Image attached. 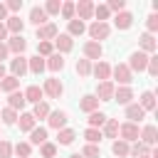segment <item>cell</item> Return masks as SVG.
<instances>
[{"label": "cell", "mask_w": 158, "mask_h": 158, "mask_svg": "<svg viewBox=\"0 0 158 158\" xmlns=\"http://www.w3.org/2000/svg\"><path fill=\"white\" fill-rule=\"evenodd\" d=\"M17 116H20V114H17V111H12L10 106H5V109L0 111V118H2V123H5V126H12V123L17 121Z\"/></svg>", "instance_id": "74e56055"}, {"label": "cell", "mask_w": 158, "mask_h": 158, "mask_svg": "<svg viewBox=\"0 0 158 158\" xmlns=\"http://www.w3.org/2000/svg\"><path fill=\"white\" fill-rule=\"evenodd\" d=\"M126 118H128L131 123H138V121L146 118V111H143L138 104H128V106H126Z\"/></svg>", "instance_id": "ffe728a7"}, {"label": "cell", "mask_w": 158, "mask_h": 158, "mask_svg": "<svg viewBox=\"0 0 158 158\" xmlns=\"http://www.w3.org/2000/svg\"><path fill=\"white\" fill-rule=\"evenodd\" d=\"M74 17L77 20H91L94 17V2L91 0H79V2H74Z\"/></svg>", "instance_id": "3957f363"}, {"label": "cell", "mask_w": 158, "mask_h": 158, "mask_svg": "<svg viewBox=\"0 0 158 158\" xmlns=\"http://www.w3.org/2000/svg\"><path fill=\"white\" fill-rule=\"evenodd\" d=\"M81 158H101V151H99V146H94V143H86V146L81 148Z\"/></svg>", "instance_id": "7bdbcfd3"}, {"label": "cell", "mask_w": 158, "mask_h": 158, "mask_svg": "<svg viewBox=\"0 0 158 158\" xmlns=\"http://www.w3.org/2000/svg\"><path fill=\"white\" fill-rule=\"evenodd\" d=\"M22 94H25V101H32V104H40L42 96H44V94H42V86H37V84H30Z\"/></svg>", "instance_id": "484cf974"}, {"label": "cell", "mask_w": 158, "mask_h": 158, "mask_svg": "<svg viewBox=\"0 0 158 158\" xmlns=\"http://www.w3.org/2000/svg\"><path fill=\"white\" fill-rule=\"evenodd\" d=\"M2 40H7V27H5V22H0V42Z\"/></svg>", "instance_id": "9f6ffc18"}, {"label": "cell", "mask_w": 158, "mask_h": 158, "mask_svg": "<svg viewBox=\"0 0 158 158\" xmlns=\"http://www.w3.org/2000/svg\"><path fill=\"white\" fill-rule=\"evenodd\" d=\"M40 153H42L44 158H54V156H57V146L49 143V141H44V143L40 146Z\"/></svg>", "instance_id": "bcb514c9"}, {"label": "cell", "mask_w": 158, "mask_h": 158, "mask_svg": "<svg viewBox=\"0 0 158 158\" xmlns=\"http://www.w3.org/2000/svg\"><path fill=\"white\" fill-rule=\"evenodd\" d=\"M0 158H12V143L10 141H0Z\"/></svg>", "instance_id": "c3c4849f"}, {"label": "cell", "mask_w": 158, "mask_h": 158, "mask_svg": "<svg viewBox=\"0 0 158 158\" xmlns=\"http://www.w3.org/2000/svg\"><path fill=\"white\" fill-rule=\"evenodd\" d=\"M101 54H104V47L99 42H84V59L89 62H101Z\"/></svg>", "instance_id": "52a82bcc"}, {"label": "cell", "mask_w": 158, "mask_h": 158, "mask_svg": "<svg viewBox=\"0 0 158 158\" xmlns=\"http://www.w3.org/2000/svg\"><path fill=\"white\" fill-rule=\"evenodd\" d=\"M10 72H12V77L15 79H22L25 74H27V57H15V59H10Z\"/></svg>", "instance_id": "4fadbf2b"}, {"label": "cell", "mask_w": 158, "mask_h": 158, "mask_svg": "<svg viewBox=\"0 0 158 158\" xmlns=\"http://www.w3.org/2000/svg\"><path fill=\"white\" fill-rule=\"evenodd\" d=\"M128 146H131V143H126V141L116 138V141L111 143V151H114V156H118V158H126V156H128Z\"/></svg>", "instance_id": "e575fe53"}, {"label": "cell", "mask_w": 158, "mask_h": 158, "mask_svg": "<svg viewBox=\"0 0 158 158\" xmlns=\"http://www.w3.org/2000/svg\"><path fill=\"white\" fill-rule=\"evenodd\" d=\"M101 136L104 138H118V121L116 118H106V123L101 126Z\"/></svg>", "instance_id": "7402d4cb"}, {"label": "cell", "mask_w": 158, "mask_h": 158, "mask_svg": "<svg viewBox=\"0 0 158 158\" xmlns=\"http://www.w3.org/2000/svg\"><path fill=\"white\" fill-rule=\"evenodd\" d=\"M106 118H109V116H106L104 111H94V114H89L86 121H89V128H101V126L106 123Z\"/></svg>", "instance_id": "836d02e7"}, {"label": "cell", "mask_w": 158, "mask_h": 158, "mask_svg": "<svg viewBox=\"0 0 158 158\" xmlns=\"http://www.w3.org/2000/svg\"><path fill=\"white\" fill-rule=\"evenodd\" d=\"M138 106H141L143 111H153V109H156V94H153V91H143Z\"/></svg>", "instance_id": "4dcf8cb0"}, {"label": "cell", "mask_w": 158, "mask_h": 158, "mask_svg": "<svg viewBox=\"0 0 158 158\" xmlns=\"http://www.w3.org/2000/svg\"><path fill=\"white\" fill-rule=\"evenodd\" d=\"M7 54H10V52H7V44L0 42V64H2V59H7Z\"/></svg>", "instance_id": "db71d44e"}, {"label": "cell", "mask_w": 158, "mask_h": 158, "mask_svg": "<svg viewBox=\"0 0 158 158\" xmlns=\"http://www.w3.org/2000/svg\"><path fill=\"white\" fill-rule=\"evenodd\" d=\"M7 77V72H5V64H0V79H5Z\"/></svg>", "instance_id": "6f0895ef"}, {"label": "cell", "mask_w": 158, "mask_h": 158, "mask_svg": "<svg viewBox=\"0 0 158 158\" xmlns=\"http://www.w3.org/2000/svg\"><path fill=\"white\" fill-rule=\"evenodd\" d=\"M47 67H44V59L40 57V54H35V57H27V72H32V74H42Z\"/></svg>", "instance_id": "f546056e"}, {"label": "cell", "mask_w": 158, "mask_h": 158, "mask_svg": "<svg viewBox=\"0 0 158 158\" xmlns=\"http://www.w3.org/2000/svg\"><path fill=\"white\" fill-rule=\"evenodd\" d=\"M138 138H141V143H146L148 148H153V146H156V141H158V131H156V126H153V123L143 126V128H141V133H138Z\"/></svg>", "instance_id": "5bb4252c"}, {"label": "cell", "mask_w": 158, "mask_h": 158, "mask_svg": "<svg viewBox=\"0 0 158 158\" xmlns=\"http://www.w3.org/2000/svg\"><path fill=\"white\" fill-rule=\"evenodd\" d=\"M114 25H116L118 30H128V27L133 25V15H131L128 10H123V12H116V17H114Z\"/></svg>", "instance_id": "cb8c5ba5"}, {"label": "cell", "mask_w": 158, "mask_h": 158, "mask_svg": "<svg viewBox=\"0 0 158 158\" xmlns=\"http://www.w3.org/2000/svg\"><path fill=\"white\" fill-rule=\"evenodd\" d=\"M114 101H118V104H123V106L133 104V89H131V86H118V89L114 91Z\"/></svg>", "instance_id": "e0dca14e"}, {"label": "cell", "mask_w": 158, "mask_h": 158, "mask_svg": "<svg viewBox=\"0 0 158 158\" xmlns=\"http://www.w3.org/2000/svg\"><path fill=\"white\" fill-rule=\"evenodd\" d=\"M94 17H96V22H106L111 17V12L106 5H94Z\"/></svg>", "instance_id": "60d3db41"}, {"label": "cell", "mask_w": 158, "mask_h": 158, "mask_svg": "<svg viewBox=\"0 0 158 158\" xmlns=\"http://www.w3.org/2000/svg\"><path fill=\"white\" fill-rule=\"evenodd\" d=\"M42 94H47L49 99H59L62 94H64V86H62V81L59 79H44V84H42Z\"/></svg>", "instance_id": "8992f818"}, {"label": "cell", "mask_w": 158, "mask_h": 158, "mask_svg": "<svg viewBox=\"0 0 158 158\" xmlns=\"http://www.w3.org/2000/svg\"><path fill=\"white\" fill-rule=\"evenodd\" d=\"M5 44H7V52H12L15 57H20V54L25 52V47H27V40H25L22 35H12Z\"/></svg>", "instance_id": "7c38bea8"}, {"label": "cell", "mask_w": 158, "mask_h": 158, "mask_svg": "<svg viewBox=\"0 0 158 158\" xmlns=\"http://www.w3.org/2000/svg\"><path fill=\"white\" fill-rule=\"evenodd\" d=\"M47 126H49V128H57V131L67 128V111H62V109L49 111V116H47Z\"/></svg>", "instance_id": "30bf717a"}, {"label": "cell", "mask_w": 158, "mask_h": 158, "mask_svg": "<svg viewBox=\"0 0 158 158\" xmlns=\"http://www.w3.org/2000/svg\"><path fill=\"white\" fill-rule=\"evenodd\" d=\"M146 69H148L151 77H158V57H156V54L148 57V67H146Z\"/></svg>", "instance_id": "816d5d0a"}, {"label": "cell", "mask_w": 158, "mask_h": 158, "mask_svg": "<svg viewBox=\"0 0 158 158\" xmlns=\"http://www.w3.org/2000/svg\"><path fill=\"white\" fill-rule=\"evenodd\" d=\"M77 74L79 77H89L91 74V62L89 59H77Z\"/></svg>", "instance_id": "f6af8a7d"}, {"label": "cell", "mask_w": 158, "mask_h": 158, "mask_svg": "<svg viewBox=\"0 0 158 158\" xmlns=\"http://www.w3.org/2000/svg\"><path fill=\"white\" fill-rule=\"evenodd\" d=\"M141 158H151V156H141Z\"/></svg>", "instance_id": "91938a15"}, {"label": "cell", "mask_w": 158, "mask_h": 158, "mask_svg": "<svg viewBox=\"0 0 158 158\" xmlns=\"http://www.w3.org/2000/svg\"><path fill=\"white\" fill-rule=\"evenodd\" d=\"M5 27H7V32H12V35H22L25 20H20V15H12V17L5 20Z\"/></svg>", "instance_id": "83f0119b"}, {"label": "cell", "mask_w": 158, "mask_h": 158, "mask_svg": "<svg viewBox=\"0 0 158 158\" xmlns=\"http://www.w3.org/2000/svg\"><path fill=\"white\" fill-rule=\"evenodd\" d=\"M148 57H151V54H143V52H133V54L128 57V64H126V67H128L131 72H143V69L148 67Z\"/></svg>", "instance_id": "ba28073f"}, {"label": "cell", "mask_w": 158, "mask_h": 158, "mask_svg": "<svg viewBox=\"0 0 158 158\" xmlns=\"http://www.w3.org/2000/svg\"><path fill=\"white\" fill-rule=\"evenodd\" d=\"M44 67H47L49 72H62V69H64V57L54 52V54H49V57L44 59Z\"/></svg>", "instance_id": "d4e9b609"}, {"label": "cell", "mask_w": 158, "mask_h": 158, "mask_svg": "<svg viewBox=\"0 0 158 158\" xmlns=\"http://www.w3.org/2000/svg\"><path fill=\"white\" fill-rule=\"evenodd\" d=\"M106 7H109V12H123L126 2H123V0H109V2H106Z\"/></svg>", "instance_id": "681fc988"}, {"label": "cell", "mask_w": 158, "mask_h": 158, "mask_svg": "<svg viewBox=\"0 0 158 158\" xmlns=\"http://www.w3.org/2000/svg\"><path fill=\"white\" fill-rule=\"evenodd\" d=\"M30 22H32L35 27H42V25H47V12H44L40 5H35V7L30 10Z\"/></svg>", "instance_id": "603a6c76"}, {"label": "cell", "mask_w": 158, "mask_h": 158, "mask_svg": "<svg viewBox=\"0 0 158 158\" xmlns=\"http://www.w3.org/2000/svg\"><path fill=\"white\" fill-rule=\"evenodd\" d=\"M74 138H77V133H74L72 128H62V131H57V143H59V146H72Z\"/></svg>", "instance_id": "1f68e13d"}, {"label": "cell", "mask_w": 158, "mask_h": 158, "mask_svg": "<svg viewBox=\"0 0 158 158\" xmlns=\"http://www.w3.org/2000/svg\"><path fill=\"white\" fill-rule=\"evenodd\" d=\"M79 109H81L84 114H94V111H99V99H96L94 94H86V96L79 99Z\"/></svg>", "instance_id": "ac0fdd59"}, {"label": "cell", "mask_w": 158, "mask_h": 158, "mask_svg": "<svg viewBox=\"0 0 158 158\" xmlns=\"http://www.w3.org/2000/svg\"><path fill=\"white\" fill-rule=\"evenodd\" d=\"M0 141H2V136H0Z\"/></svg>", "instance_id": "94428289"}, {"label": "cell", "mask_w": 158, "mask_h": 158, "mask_svg": "<svg viewBox=\"0 0 158 158\" xmlns=\"http://www.w3.org/2000/svg\"><path fill=\"white\" fill-rule=\"evenodd\" d=\"M47 141V128H42V126H35L32 131H30V146H42Z\"/></svg>", "instance_id": "4316f807"}, {"label": "cell", "mask_w": 158, "mask_h": 158, "mask_svg": "<svg viewBox=\"0 0 158 158\" xmlns=\"http://www.w3.org/2000/svg\"><path fill=\"white\" fill-rule=\"evenodd\" d=\"M25 94L22 91H12V94H7V106L12 109V111H22L25 109Z\"/></svg>", "instance_id": "d6986e66"}, {"label": "cell", "mask_w": 158, "mask_h": 158, "mask_svg": "<svg viewBox=\"0 0 158 158\" xmlns=\"http://www.w3.org/2000/svg\"><path fill=\"white\" fill-rule=\"evenodd\" d=\"M148 153H151V148L146 143H141V141H136L133 146H128V156H133V158H141V156H148Z\"/></svg>", "instance_id": "d590c367"}, {"label": "cell", "mask_w": 158, "mask_h": 158, "mask_svg": "<svg viewBox=\"0 0 158 158\" xmlns=\"http://www.w3.org/2000/svg\"><path fill=\"white\" fill-rule=\"evenodd\" d=\"M138 123H131V121H126V123H118V136H121V141H126V143H136L138 141Z\"/></svg>", "instance_id": "7a4b0ae2"}, {"label": "cell", "mask_w": 158, "mask_h": 158, "mask_svg": "<svg viewBox=\"0 0 158 158\" xmlns=\"http://www.w3.org/2000/svg\"><path fill=\"white\" fill-rule=\"evenodd\" d=\"M37 40L40 42H52L57 35H59V30H57V25L54 22H47V25H42V27H37Z\"/></svg>", "instance_id": "8fae6325"}, {"label": "cell", "mask_w": 158, "mask_h": 158, "mask_svg": "<svg viewBox=\"0 0 158 158\" xmlns=\"http://www.w3.org/2000/svg\"><path fill=\"white\" fill-rule=\"evenodd\" d=\"M84 138H86V143L99 146V141H101L104 136H101V128H86V131H84Z\"/></svg>", "instance_id": "f35d334b"}, {"label": "cell", "mask_w": 158, "mask_h": 158, "mask_svg": "<svg viewBox=\"0 0 158 158\" xmlns=\"http://www.w3.org/2000/svg\"><path fill=\"white\" fill-rule=\"evenodd\" d=\"M84 32H86V25H84L81 20H77V17H74V20H69V25H67V35H69L72 40H74V37H79V35H84Z\"/></svg>", "instance_id": "f1b7e54d"}, {"label": "cell", "mask_w": 158, "mask_h": 158, "mask_svg": "<svg viewBox=\"0 0 158 158\" xmlns=\"http://www.w3.org/2000/svg\"><path fill=\"white\" fill-rule=\"evenodd\" d=\"M91 74H94L99 81H111V64L96 62V64H91Z\"/></svg>", "instance_id": "9a60e30c"}, {"label": "cell", "mask_w": 158, "mask_h": 158, "mask_svg": "<svg viewBox=\"0 0 158 158\" xmlns=\"http://www.w3.org/2000/svg\"><path fill=\"white\" fill-rule=\"evenodd\" d=\"M15 123H17V126H20V131H25V133H30V131L37 126V121H35V116H32L30 111H27V114H20Z\"/></svg>", "instance_id": "44dd1931"}, {"label": "cell", "mask_w": 158, "mask_h": 158, "mask_svg": "<svg viewBox=\"0 0 158 158\" xmlns=\"http://www.w3.org/2000/svg\"><path fill=\"white\" fill-rule=\"evenodd\" d=\"M138 52H143V54H153V52H156V37L148 35V32H143V35L138 37Z\"/></svg>", "instance_id": "2e32d148"}, {"label": "cell", "mask_w": 158, "mask_h": 158, "mask_svg": "<svg viewBox=\"0 0 158 158\" xmlns=\"http://www.w3.org/2000/svg\"><path fill=\"white\" fill-rule=\"evenodd\" d=\"M69 158H81V153H72V156H69Z\"/></svg>", "instance_id": "680465c9"}, {"label": "cell", "mask_w": 158, "mask_h": 158, "mask_svg": "<svg viewBox=\"0 0 158 158\" xmlns=\"http://www.w3.org/2000/svg\"><path fill=\"white\" fill-rule=\"evenodd\" d=\"M52 44H54V52H57V54H67V52H72V49H74V40H72L67 32L57 35V37L52 40Z\"/></svg>", "instance_id": "5b68a950"}, {"label": "cell", "mask_w": 158, "mask_h": 158, "mask_svg": "<svg viewBox=\"0 0 158 158\" xmlns=\"http://www.w3.org/2000/svg\"><path fill=\"white\" fill-rule=\"evenodd\" d=\"M2 20H7V7H5V2H0V22Z\"/></svg>", "instance_id": "11a10c76"}, {"label": "cell", "mask_w": 158, "mask_h": 158, "mask_svg": "<svg viewBox=\"0 0 158 158\" xmlns=\"http://www.w3.org/2000/svg\"><path fill=\"white\" fill-rule=\"evenodd\" d=\"M42 10L47 12V17H49V15H59V10H62V0H47V5H44Z\"/></svg>", "instance_id": "ee69618b"}, {"label": "cell", "mask_w": 158, "mask_h": 158, "mask_svg": "<svg viewBox=\"0 0 158 158\" xmlns=\"http://www.w3.org/2000/svg\"><path fill=\"white\" fill-rule=\"evenodd\" d=\"M59 15L69 22V20H74V2H62V10H59Z\"/></svg>", "instance_id": "7dc6e473"}, {"label": "cell", "mask_w": 158, "mask_h": 158, "mask_svg": "<svg viewBox=\"0 0 158 158\" xmlns=\"http://www.w3.org/2000/svg\"><path fill=\"white\" fill-rule=\"evenodd\" d=\"M86 30H89V37H91V42H99V44H101V40H106V37H109V32H111V25H109V22H96V20H94V22H91Z\"/></svg>", "instance_id": "6da1fadb"}, {"label": "cell", "mask_w": 158, "mask_h": 158, "mask_svg": "<svg viewBox=\"0 0 158 158\" xmlns=\"http://www.w3.org/2000/svg\"><path fill=\"white\" fill-rule=\"evenodd\" d=\"M17 86H20V79H15L12 74H7L5 79H0V91L12 94V91H17Z\"/></svg>", "instance_id": "d6a6232c"}, {"label": "cell", "mask_w": 158, "mask_h": 158, "mask_svg": "<svg viewBox=\"0 0 158 158\" xmlns=\"http://www.w3.org/2000/svg\"><path fill=\"white\" fill-rule=\"evenodd\" d=\"M30 114L35 116V121H37V118H47V116H49V104H47V101H40V104H35V109H32Z\"/></svg>", "instance_id": "8d00e7d4"}, {"label": "cell", "mask_w": 158, "mask_h": 158, "mask_svg": "<svg viewBox=\"0 0 158 158\" xmlns=\"http://www.w3.org/2000/svg\"><path fill=\"white\" fill-rule=\"evenodd\" d=\"M146 27H148V35H153V32L158 30V15H156V12H151V15H148V20H146Z\"/></svg>", "instance_id": "f907efd6"}, {"label": "cell", "mask_w": 158, "mask_h": 158, "mask_svg": "<svg viewBox=\"0 0 158 158\" xmlns=\"http://www.w3.org/2000/svg\"><path fill=\"white\" fill-rule=\"evenodd\" d=\"M12 153H17L20 158H30V153H32V146H30L27 141H20L17 146H12Z\"/></svg>", "instance_id": "ab89813d"}, {"label": "cell", "mask_w": 158, "mask_h": 158, "mask_svg": "<svg viewBox=\"0 0 158 158\" xmlns=\"http://www.w3.org/2000/svg\"><path fill=\"white\" fill-rule=\"evenodd\" d=\"M37 54L42 59H47L49 54H54V44L52 42H37Z\"/></svg>", "instance_id": "b9f144b4"}, {"label": "cell", "mask_w": 158, "mask_h": 158, "mask_svg": "<svg viewBox=\"0 0 158 158\" xmlns=\"http://www.w3.org/2000/svg\"><path fill=\"white\" fill-rule=\"evenodd\" d=\"M114 91H116V86H114V81H99L96 84V99L99 101H114Z\"/></svg>", "instance_id": "9c48e42d"}, {"label": "cell", "mask_w": 158, "mask_h": 158, "mask_svg": "<svg viewBox=\"0 0 158 158\" xmlns=\"http://www.w3.org/2000/svg\"><path fill=\"white\" fill-rule=\"evenodd\" d=\"M111 77H114L121 86H128V84L133 81V72H131L126 64H116V67H111Z\"/></svg>", "instance_id": "277c9868"}, {"label": "cell", "mask_w": 158, "mask_h": 158, "mask_svg": "<svg viewBox=\"0 0 158 158\" xmlns=\"http://www.w3.org/2000/svg\"><path fill=\"white\" fill-rule=\"evenodd\" d=\"M5 7H7V12H20L22 10V0H7Z\"/></svg>", "instance_id": "f5cc1de1"}]
</instances>
